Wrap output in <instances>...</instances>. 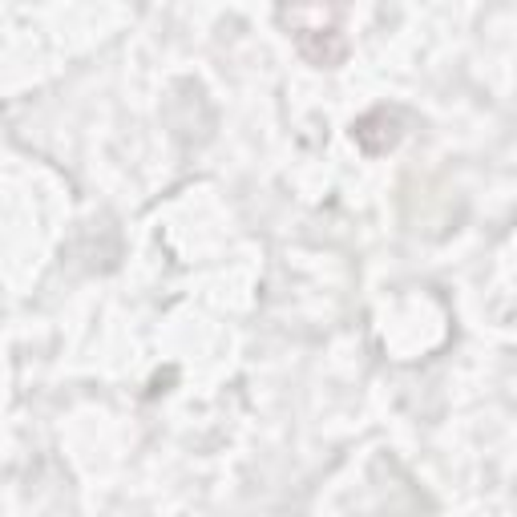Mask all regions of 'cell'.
Segmentation results:
<instances>
[{
	"label": "cell",
	"instance_id": "6da1fadb",
	"mask_svg": "<svg viewBox=\"0 0 517 517\" xmlns=\"http://www.w3.org/2000/svg\"><path fill=\"white\" fill-rule=\"evenodd\" d=\"M356 142L368 150V154H384L400 142V118L388 114V110H376L368 118L356 122Z\"/></svg>",
	"mask_w": 517,
	"mask_h": 517
}]
</instances>
